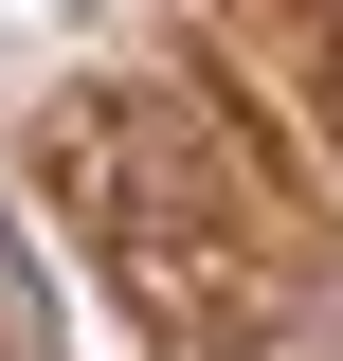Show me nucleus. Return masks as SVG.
<instances>
[{"label": "nucleus", "instance_id": "nucleus-1", "mask_svg": "<svg viewBox=\"0 0 343 361\" xmlns=\"http://www.w3.org/2000/svg\"><path fill=\"white\" fill-rule=\"evenodd\" d=\"M253 361H289V343H253Z\"/></svg>", "mask_w": 343, "mask_h": 361}]
</instances>
